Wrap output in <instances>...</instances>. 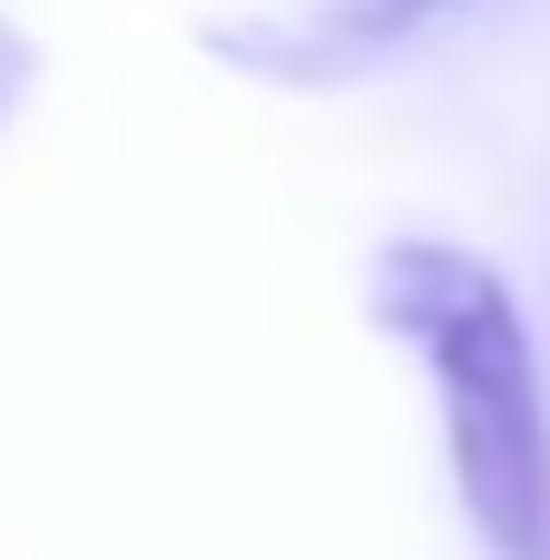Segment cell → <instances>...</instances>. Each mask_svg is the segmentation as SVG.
<instances>
[{
    "mask_svg": "<svg viewBox=\"0 0 550 560\" xmlns=\"http://www.w3.org/2000/svg\"><path fill=\"white\" fill-rule=\"evenodd\" d=\"M374 295L443 394V443L472 532L492 541V560H550V394L512 285L443 236H403Z\"/></svg>",
    "mask_w": 550,
    "mask_h": 560,
    "instance_id": "1",
    "label": "cell"
},
{
    "mask_svg": "<svg viewBox=\"0 0 550 560\" xmlns=\"http://www.w3.org/2000/svg\"><path fill=\"white\" fill-rule=\"evenodd\" d=\"M394 10H433V0H394Z\"/></svg>",
    "mask_w": 550,
    "mask_h": 560,
    "instance_id": "2",
    "label": "cell"
}]
</instances>
